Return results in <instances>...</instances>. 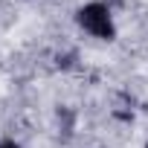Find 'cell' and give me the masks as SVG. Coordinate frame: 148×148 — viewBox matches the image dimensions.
Segmentation results:
<instances>
[{
	"mask_svg": "<svg viewBox=\"0 0 148 148\" xmlns=\"http://www.w3.org/2000/svg\"><path fill=\"white\" fill-rule=\"evenodd\" d=\"M35 3H49V0H35Z\"/></svg>",
	"mask_w": 148,
	"mask_h": 148,
	"instance_id": "3957f363",
	"label": "cell"
},
{
	"mask_svg": "<svg viewBox=\"0 0 148 148\" xmlns=\"http://www.w3.org/2000/svg\"><path fill=\"white\" fill-rule=\"evenodd\" d=\"M76 23L79 29H84L90 38L99 41H116V21H113V9L105 0H90V3L76 9Z\"/></svg>",
	"mask_w": 148,
	"mask_h": 148,
	"instance_id": "6da1fadb",
	"label": "cell"
},
{
	"mask_svg": "<svg viewBox=\"0 0 148 148\" xmlns=\"http://www.w3.org/2000/svg\"><path fill=\"white\" fill-rule=\"evenodd\" d=\"M145 148H148V142H145Z\"/></svg>",
	"mask_w": 148,
	"mask_h": 148,
	"instance_id": "277c9868",
	"label": "cell"
},
{
	"mask_svg": "<svg viewBox=\"0 0 148 148\" xmlns=\"http://www.w3.org/2000/svg\"><path fill=\"white\" fill-rule=\"evenodd\" d=\"M0 148H23V145L15 142V139H0Z\"/></svg>",
	"mask_w": 148,
	"mask_h": 148,
	"instance_id": "7a4b0ae2",
	"label": "cell"
}]
</instances>
